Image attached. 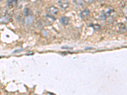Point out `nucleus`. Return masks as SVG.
Wrapping results in <instances>:
<instances>
[{
  "mask_svg": "<svg viewBox=\"0 0 127 95\" xmlns=\"http://www.w3.org/2000/svg\"><path fill=\"white\" fill-rule=\"evenodd\" d=\"M58 5L63 9H66L69 7V2L68 0H58Z\"/></svg>",
  "mask_w": 127,
  "mask_h": 95,
  "instance_id": "f257e3e1",
  "label": "nucleus"
},
{
  "mask_svg": "<svg viewBox=\"0 0 127 95\" xmlns=\"http://www.w3.org/2000/svg\"><path fill=\"white\" fill-rule=\"evenodd\" d=\"M48 11L49 13L50 14L52 15H57L59 12V10L57 7L55 6H50L48 8Z\"/></svg>",
  "mask_w": 127,
  "mask_h": 95,
  "instance_id": "f03ea898",
  "label": "nucleus"
},
{
  "mask_svg": "<svg viewBox=\"0 0 127 95\" xmlns=\"http://www.w3.org/2000/svg\"><path fill=\"white\" fill-rule=\"evenodd\" d=\"M90 15V11L88 9H85L81 12L80 16L82 18H85Z\"/></svg>",
  "mask_w": 127,
  "mask_h": 95,
  "instance_id": "7ed1b4c3",
  "label": "nucleus"
},
{
  "mask_svg": "<svg viewBox=\"0 0 127 95\" xmlns=\"http://www.w3.org/2000/svg\"><path fill=\"white\" fill-rule=\"evenodd\" d=\"M114 12V10L112 8H109L108 9L106 10V11L104 12V17H105V18L109 17V16H111V15Z\"/></svg>",
  "mask_w": 127,
  "mask_h": 95,
  "instance_id": "20e7f679",
  "label": "nucleus"
},
{
  "mask_svg": "<svg viewBox=\"0 0 127 95\" xmlns=\"http://www.w3.org/2000/svg\"><path fill=\"white\" fill-rule=\"evenodd\" d=\"M69 19L67 17H62L60 18V22L63 24L64 25H66L69 23Z\"/></svg>",
  "mask_w": 127,
  "mask_h": 95,
  "instance_id": "39448f33",
  "label": "nucleus"
},
{
  "mask_svg": "<svg viewBox=\"0 0 127 95\" xmlns=\"http://www.w3.org/2000/svg\"><path fill=\"white\" fill-rule=\"evenodd\" d=\"M46 21L48 22H50V23H52L53 22L55 21V18H54V17H53L52 15H47L46 16Z\"/></svg>",
  "mask_w": 127,
  "mask_h": 95,
  "instance_id": "423d86ee",
  "label": "nucleus"
},
{
  "mask_svg": "<svg viewBox=\"0 0 127 95\" xmlns=\"http://www.w3.org/2000/svg\"><path fill=\"white\" fill-rule=\"evenodd\" d=\"M18 0H7L8 5L9 6L10 8L13 7L17 3Z\"/></svg>",
  "mask_w": 127,
  "mask_h": 95,
  "instance_id": "0eeeda50",
  "label": "nucleus"
},
{
  "mask_svg": "<svg viewBox=\"0 0 127 95\" xmlns=\"http://www.w3.org/2000/svg\"><path fill=\"white\" fill-rule=\"evenodd\" d=\"M118 29L120 32H121V33H124V32H126V30H127V28H126V26L123 23H120L119 25V27H118Z\"/></svg>",
  "mask_w": 127,
  "mask_h": 95,
  "instance_id": "6e6552de",
  "label": "nucleus"
},
{
  "mask_svg": "<svg viewBox=\"0 0 127 95\" xmlns=\"http://www.w3.org/2000/svg\"><path fill=\"white\" fill-rule=\"evenodd\" d=\"M74 2L79 6H83L84 5V0H74Z\"/></svg>",
  "mask_w": 127,
  "mask_h": 95,
  "instance_id": "1a4fd4ad",
  "label": "nucleus"
},
{
  "mask_svg": "<svg viewBox=\"0 0 127 95\" xmlns=\"http://www.w3.org/2000/svg\"><path fill=\"white\" fill-rule=\"evenodd\" d=\"M93 1H94V0H85V1L88 3H92L93 2Z\"/></svg>",
  "mask_w": 127,
  "mask_h": 95,
  "instance_id": "9d476101",
  "label": "nucleus"
},
{
  "mask_svg": "<svg viewBox=\"0 0 127 95\" xmlns=\"http://www.w3.org/2000/svg\"><path fill=\"white\" fill-rule=\"evenodd\" d=\"M1 1V0H0V1Z\"/></svg>",
  "mask_w": 127,
  "mask_h": 95,
  "instance_id": "9b49d317",
  "label": "nucleus"
},
{
  "mask_svg": "<svg viewBox=\"0 0 127 95\" xmlns=\"http://www.w3.org/2000/svg\"><path fill=\"white\" fill-rule=\"evenodd\" d=\"M0 94H1V93H0Z\"/></svg>",
  "mask_w": 127,
  "mask_h": 95,
  "instance_id": "f8f14e48",
  "label": "nucleus"
}]
</instances>
